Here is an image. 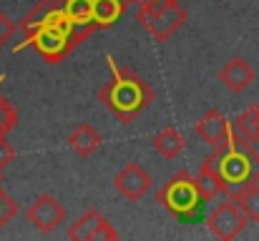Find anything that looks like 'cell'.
I'll return each mask as SVG.
<instances>
[{"label":"cell","mask_w":259,"mask_h":241,"mask_svg":"<svg viewBox=\"0 0 259 241\" xmlns=\"http://www.w3.org/2000/svg\"><path fill=\"white\" fill-rule=\"evenodd\" d=\"M106 61L111 66V80L101 85L98 101L126 126V123L136 121L154 103V88L134 68L116 63L113 56H108Z\"/></svg>","instance_id":"obj_2"},{"label":"cell","mask_w":259,"mask_h":241,"mask_svg":"<svg viewBox=\"0 0 259 241\" xmlns=\"http://www.w3.org/2000/svg\"><path fill=\"white\" fill-rule=\"evenodd\" d=\"M68 239L71 241H113L118 239L116 229L108 224V219L98 211V209H88L83 216H78L71 226H68Z\"/></svg>","instance_id":"obj_8"},{"label":"cell","mask_w":259,"mask_h":241,"mask_svg":"<svg viewBox=\"0 0 259 241\" xmlns=\"http://www.w3.org/2000/svg\"><path fill=\"white\" fill-rule=\"evenodd\" d=\"M194 178H196V186H199L204 201H214L219 194H224V181H222V176H219L211 156L201 161V166H199V171H196Z\"/></svg>","instance_id":"obj_13"},{"label":"cell","mask_w":259,"mask_h":241,"mask_svg":"<svg viewBox=\"0 0 259 241\" xmlns=\"http://www.w3.org/2000/svg\"><path fill=\"white\" fill-rule=\"evenodd\" d=\"M25 216H28V221L33 224L35 231H40V234H53V231L63 224L66 209H63V204H61L56 196L40 194V196L28 206Z\"/></svg>","instance_id":"obj_7"},{"label":"cell","mask_w":259,"mask_h":241,"mask_svg":"<svg viewBox=\"0 0 259 241\" xmlns=\"http://www.w3.org/2000/svg\"><path fill=\"white\" fill-rule=\"evenodd\" d=\"M247 224H249L247 214H244V211L239 209V204H237L234 199H229V196H227V201L217 204V206L211 209V214L206 216V229H209V234L222 241L237 239V236L247 229Z\"/></svg>","instance_id":"obj_6"},{"label":"cell","mask_w":259,"mask_h":241,"mask_svg":"<svg viewBox=\"0 0 259 241\" xmlns=\"http://www.w3.org/2000/svg\"><path fill=\"white\" fill-rule=\"evenodd\" d=\"M186 18L189 13L184 5H179V0H139L136 23L146 28L159 43L169 40L186 23Z\"/></svg>","instance_id":"obj_4"},{"label":"cell","mask_w":259,"mask_h":241,"mask_svg":"<svg viewBox=\"0 0 259 241\" xmlns=\"http://www.w3.org/2000/svg\"><path fill=\"white\" fill-rule=\"evenodd\" d=\"M194 131H196V136H199L204 143H209L211 149H219V146L229 143V138L234 136L232 123L227 121V116H224L219 108H209V111L194 123Z\"/></svg>","instance_id":"obj_9"},{"label":"cell","mask_w":259,"mask_h":241,"mask_svg":"<svg viewBox=\"0 0 259 241\" xmlns=\"http://www.w3.org/2000/svg\"><path fill=\"white\" fill-rule=\"evenodd\" d=\"M15 126H18V111L5 95H0V136H8Z\"/></svg>","instance_id":"obj_19"},{"label":"cell","mask_w":259,"mask_h":241,"mask_svg":"<svg viewBox=\"0 0 259 241\" xmlns=\"http://www.w3.org/2000/svg\"><path fill=\"white\" fill-rule=\"evenodd\" d=\"M229 199H234V201L239 204V209L247 214L249 221L259 224V183H252V186L237 191V194L229 196Z\"/></svg>","instance_id":"obj_18"},{"label":"cell","mask_w":259,"mask_h":241,"mask_svg":"<svg viewBox=\"0 0 259 241\" xmlns=\"http://www.w3.org/2000/svg\"><path fill=\"white\" fill-rule=\"evenodd\" d=\"M211 159L224 181L227 196H234L237 191L259 183V151L254 149V143L239 138L237 133L229 138V143L214 149Z\"/></svg>","instance_id":"obj_3"},{"label":"cell","mask_w":259,"mask_h":241,"mask_svg":"<svg viewBox=\"0 0 259 241\" xmlns=\"http://www.w3.org/2000/svg\"><path fill=\"white\" fill-rule=\"evenodd\" d=\"M113 186H116V191H118L123 199L139 201V199H144V194L154 186V178H151V173H149L144 166H139V163H126V166L116 173Z\"/></svg>","instance_id":"obj_10"},{"label":"cell","mask_w":259,"mask_h":241,"mask_svg":"<svg viewBox=\"0 0 259 241\" xmlns=\"http://www.w3.org/2000/svg\"><path fill=\"white\" fill-rule=\"evenodd\" d=\"M13 161H15V149H13V143H8V138L0 136V173H3Z\"/></svg>","instance_id":"obj_22"},{"label":"cell","mask_w":259,"mask_h":241,"mask_svg":"<svg viewBox=\"0 0 259 241\" xmlns=\"http://www.w3.org/2000/svg\"><path fill=\"white\" fill-rule=\"evenodd\" d=\"M3 78H5V76H0V83H3Z\"/></svg>","instance_id":"obj_24"},{"label":"cell","mask_w":259,"mask_h":241,"mask_svg":"<svg viewBox=\"0 0 259 241\" xmlns=\"http://www.w3.org/2000/svg\"><path fill=\"white\" fill-rule=\"evenodd\" d=\"M126 3H139V0H126Z\"/></svg>","instance_id":"obj_23"},{"label":"cell","mask_w":259,"mask_h":241,"mask_svg":"<svg viewBox=\"0 0 259 241\" xmlns=\"http://www.w3.org/2000/svg\"><path fill=\"white\" fill-rule=\"evenodd\" d=\"M126 0H93V25L96 28H111L118 23V18L126 10Z\"/></svg>","instance_id":"obj_15"},{"label":"cell","mask_w":259,"mask_h":241,"mask_svg":"<svg viewBox=\"0 0 259 241\" xmlns=\"http://www.w3.org/2000/svg\"><path fill=\"white\" fill-rule=\"evenodd\" d=\"M156 201L169 211L174 214L176 219H191L199 206L204 204L201 199V191L196 186V178L189 176L186 171H179L176 176H171L156 194Z\"/></svg>","instance_id":"obj_5"},{"label":"cell","mask_w":259,"mask_h":241,"mask_svg":"<svg viewBox=\"0 0 259 241\" xmlns=\"http://www.w3.org/2000/svg\"><path fill=\"white\" fill-rule=\"evenodd\" d=\"M63 10L73 20L76 28L88 30V33L96 30V25H93V0H63Z\"/></svg>","instance_id":"obj_16"},{"label":"cell","mask_w":259,"mask_h":241,"mask_svg":"<svg viewBox=\"0 0 259 241\" xmlns=\"http://www.w3.org/2000/svg\"><path fill=\"white\" fill-rule=\"evenodd\" d=\"M15 214H18V204H15V199L8 196V194L3 191V186H0V229L8 226V224L13 221Z\"/></svg>","instance_id":"obj_20"},{"label":"cell","mask_w":259,"mask_h":241,"mask_svg":"<svg viewBox=\"0 0 259 241\" xmlns=\"http://www.w3.org/2000/svg\"><path fill=\"white\" fill-rule=\"evenodd\" d=\"M0 181H3V173H0Z\"/></svg>","instance_id":"obj_25"},{"label":"cell","mask_w":259,"mask_h":241,"mask_svg":"<svg viewBox=\"0 0 259 241\" xmlns=\"http://www.w3.org/2000/svg\"><path fill=\"white\" fill-rule=\"evenodd\" d=\"M23 33V45L33 48L46 63L58 66L63 58H68L78 43H83L88 30L73 25V20L63 10V0H38L35 8L18 23ZM18 45L15 53L23 48Z\"/></svg>","instance_id":"obj_1"},{"label":"cell","mask_w":259,"mask_h":241,"mask_svg":"<svg viewBox=\"0 0 259 241\" xmlns=\"http://www.w3.org/2000/svg\"><path fill=\"white\" fill-rule=\"evenodd\" d=\"M101 143H103V141H101V133H98L91 123H78V126L68 133V146H71V151H73L76 156H81V159H91V156L98 151Z\"/></svg>","instance_id":"obj_12"},{"label":"cell","mask_w":259,"mask_h":241,"mask_svg":"<svg viewBox=\"0 0 259 241\" xmlns=\"http://www.w3.org/2000/svg\"><path fill=\"white\" fill-rule=\"evenodd\" d=\"M257 78L254 68L249 66V61L244 58H232L229 63H224V68L219 71V80L224 83L227 90L232 93H244Z\"/></svg>","instance_id":"obj_11"},{"label":"cell","mask_w":259,"mask_h":241,"mask_svg":"<svg viewBox=\"0 0 259 241\" xmlns=\"http://www.w3.org/2000/svg\"><path fill=\"white\" fill-rule=\"evenodd\" d=\"M154 151L161 156V159L166 161H174L184 149H186V141H184V136L174 128V126H166L164 131H159L156 136H154Z\"/></svg>","instance_id":"obj_14"},{"label":"cell","mask_w":259,"mask_h":241,"mask_svg":"<svg viewBox=\"0 0 259 241\" xmlns=\"http://www.w3.org/2000/svg\"><path fill=\"white\" fill-rule=\"evenodd\" d=\"M15 30H18V23H13V20H10V15L0 10V48H3V45H8V43L13 40Z\"/></svg>","instance_id":"obj_21"},{"label":"cell","mask_w":259,"mask_h":241,"mask_svg":"<svg viewBox=\"0 0 259 241\" xmlns=\"http://www.w3.org/2000/svg\"><path fill=\"white\" fill-rule=\"evenodd\" d=\"M232 128L239 138L249 143H259V106H249L244 113H239Z\"/></svg>","instance_id":"obj_17"}]
</instances>
